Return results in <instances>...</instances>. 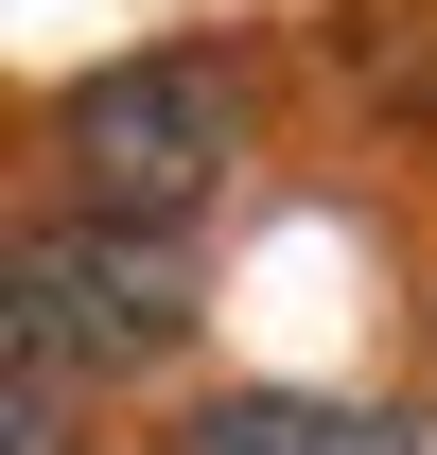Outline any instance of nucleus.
<instances>
[{
    "label": "nucleus",
    "mask_w": 437,
    "mask_h": 455,
    "mask_svg": "<svg viewBox=\"0 0 437 455\" xmlns=\"http://www.w3.org/2000/svg\"><path fill=\"white\" fill-rule=\"evenodd\" d=\"M53 158H70V211L106 228H193L245 158V70L227 53H123L53 106Z\"/></svg>",
    "instance_id": "obj_1"
},
{
    "label": "nucleus",
    "mask_w": 437,
    "mask_h": 455,
    "mask_svg": "<svg viewBox=\"0 0 437 455\" xmlns=\"http://www.w3.org/2000/svg\"><path fill=\"white\" fill-rule=\"evenodd\" d=\"M193 333V263H175V228H106V211H53L0 245V350H36L70 386H123V368H158Z\"/></svg>",
    "instance_id": "obj_2"
},
{
    "label": "nucleus",
    "mask_w": 437,
    "mask_h": 455,
    "mask_svg": "<svg viewBox=\"0 0 437 455\" xmlns=\"http://www.w3.org/2000/svg\"><path fill=\"white\" fill-rule=\"evenodd\" d=\"M0 455H88V386L36 368V350H0Z\"/></svg>",
    "instance_id": "obj_4"
},
{
    "label": "nucleus",
    "mask_w": 437,
    "mask_h": 455,
    "mask_svg": "<svg viewBox=\"0 0 437 455\" xmlns=\"http://www.w3.org/2000/svg\"><path fill=\"white\" fill-rule=\"evenodd\" d=\"M175 455H385L350 403H298V386H227V403H193L175 420Z\"/></svg>",
    "instance_id": "obj_3"
}]
</instances>
